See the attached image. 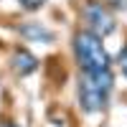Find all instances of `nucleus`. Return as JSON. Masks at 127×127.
<instances>
[{
	"label": "nucleus",
	"mask_w": 127,
	"mask_h": 127,
	"mask_svg": "<svg viewBox=\"0 0 127 127\" xmlns=\"http://www.w3.org/2000/svg\"><path fill=\"white\" fill-rule=\"evenodd\" d=\"M18 3H20L23 10H41L46 5V0H18Z\"/></svg>",
	"instance_id": "obj_6"
},
{
	"label": "nucleus",
	"mask_w": 127,
	"mask_h": 127,
	"mask_svg": "<svg viewBox=\"0 0 127 127\" xmlns=\"http://www.w3.org/2000/svg\"><path fill=\"white\" fill-rule=\"evenodd\" d=\"M84 20H87L89 31L97 33L99 38L114 33V28H117V20H114L112 10L104 3H99V0H89V3L84 5Z\"/></svg>",
	"instance_id": "obj_3"
},
{
	"label": "nucleus",
	"mask_w": 127,
	"mask_h": 127,
	"mask_svg": "<svg viewBox=\"0 0 127 127\" xmlns=\"http://www.w3.org/2000/svg\"><path fill=\"white\" fill-rule=\"evenodd\" d=\"M10 69H13L15 76H28L38 69V59L28 48H15L13 56H10Z\"/></svg>",
	"instance_id": "obj_4"
},
{
	"label": "nucleus",
	"mask_w": 127,
	"mask_h": 127,
	"mask_svg": "<svg viewBox=\"0 0 127 127\" xmlns=\"http://www.w3.org/2000/svg\"><path fill=\"white\" fill-rule=\"evenodd\" d=\"M120 66H122V74L127 76V46L120 51Z\"/></svg>",
	"instance_id": "obj_8"
},
{
	"label": "nucleus",
	"mask_w": 127,
	"mask_h": 127,
	"mask_svg": "<svg viewBox=\"0 0 127 127\" xmlns=\"http://www.w3.org/2000/svg\"><path fill=\"white\" fill-rule=\"evenodd\" d=\"M18 33L23 36L26 41H41V43H54V38H56V33H54L51 28L36 23V20H31V23H23V26L18 28Z\"/></svg>",
	"instance_id": "obj_5"
},
{
	"label": "nucleus",
	"mask_w": 127,
	"mask_h": 127,
	"mask_svg": "<svg viewBox=\"0 0 127 127\" xmlns=\"http://www.w3.org/2000/svg\"><path fill=\"white\" fill-rule=\"evenodd\" d=\"M74 54H76V61L81 71H104L112 69L109 66V54L104 48L102 38L92 31H79L74 36Z\"/></svg>",
	"instance_id": "obj_2"
},
{
	"label": "nucleus",
	"mask_w": 127,
	"mask_h": 127,
	"mask_svg": "<svg viewBox=\"0 0 127 127\" xmlns=\"http://www.w3.org/2000/svg\"><path fill=\"white\" fill-rule=\"evenodd\" d=\"M104 3H109L114 8H127V0H104Z\"/></svg>",
	"instance_id": "obj_9"
},
{
	"label": "nucleus",
	"mask_w": 127,
	"mask_h": 127,
	"mask_svg": "<svg viewBox=\"0 0 127 127\" xmlns=\"http://www.w3.org/2000/svg\"><path fill=\"white\" fill-rule=\"evenodd\" d=\"M0 127H18V125L10 122V120H0Z\"/></svg>",
	"instance_id": "obj_10"
},
{
	"label": "nucleus",
	"mask_w": 127,
	"mask_h": 127,
	"mask_svg": "<svg viewBox=\"0 0 127 127\" xmlns=\"http://www.w3.org/2000/svg\"><path fill=\"white\" fill-rule=\"evenodd\" d=\"M46 127H66V120H64V114H48Z\"/></svg>",
	"instance_id": "obj_7"
},
{
	"label": "nucleus",
	"mask_w": 127,
	"mask_h": 127,
	"mask_svg": "<svg viewBox=\"0 0 127 127\" xmlns=\"http://www.w3.org/2000/svg\"><path fill=\"white\" fill-rule=\"evenodd\" d=\"M114 87V74L112 69H104V71H81V79H79V104L84 112L89 114H97L107 107L109 102V94Z\"/></svg>",
	"instance_id": "obj_1"
}]
</instances>
